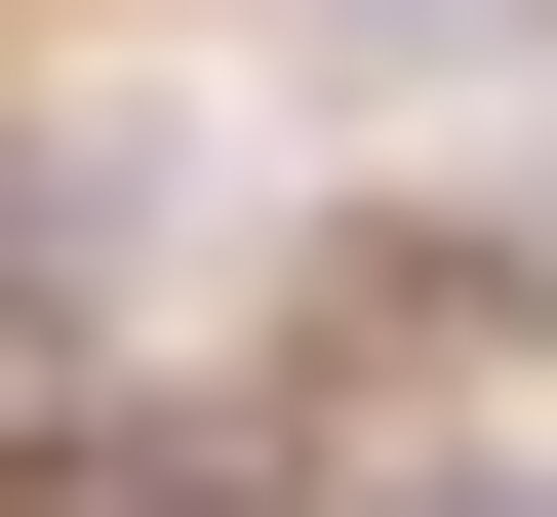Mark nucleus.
Masks as SVG:
<instances>
[{
    "label": "nucleus",
    "instance_id": "obj_4",
    "mask_svg": "<svg viewBox=\"0 0 557 517\" xmlns=\"http://www.w3.org/2000/svg\"><path fill=\"white\" fill-rule=\"evenodd\" d=\"M398 517H557V478H398Z\"/></svg>",
    "mask_w": 557,
    "mask_h": 517
},
{
    "label": "nucleus",
    "instance_id": "obj_1",
    "mask_svg": "<svg viewBox=\"0 0 557 517\" xmlns=\"http://www.w3.org/2000/svg\"><path fill=\"white\" fill-rule=\"evenodd\" d=\"M120 160H0V398H81V319H120V239H81Z\"/></svg>",
    "mask_w": 557,
    "mask_h": 517
},
{
    "label": "nucleus",
    "instance_id": "obj_3",
    "mask_svg": "<svg viewBox=\"0 0 557 517\" xmlns=\"http://www.w3.org/2000/svg\"><path fill=\"white\" fill-rule=\"evenodd\" d=\"M359 40H518V0H359Z\"/></svg>",
    "mask_w": 557,
    "mask_h": 517
},
{
    "label": "nucleus",
    "instance_id": "obj_2",
    "mask_svg": "<svg viewBox=\"0 0 557 517\" xmlns=\"http://www.w3.org/2000/svg\"><path fill=\"white\" fill-rule=\"evenodd\" d=\"M120 517H278V478H199V438H120Z\"/></svg>",
    "mask_w": 557,
    "mask_h": 517
}]
</instances>
